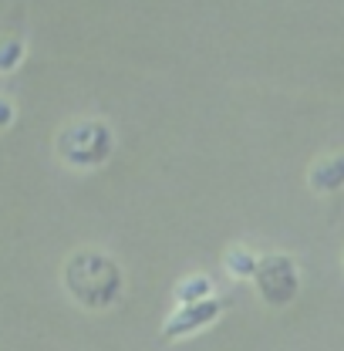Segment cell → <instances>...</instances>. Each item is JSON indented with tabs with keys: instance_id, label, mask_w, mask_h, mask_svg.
I'll return each instance as SVG.
<instances>
[{
	"instance_id": "277c9868",
	"label": "cell",
	"mask_w": 344,
	"mask_h": 351,
	"mask_svg": "<svg viewBox=\"0 0 344 351\" xmlns=\"http://www.w3.org/2000/svg\"><path fill=\"white\" fill-rule=\"evenodd\" d=\"M223 311L219 298H203V301H193V304H182L175 314L166 317L162 324V341H179V338H189L203 328H210Z\"/></svg>"
},
{
	"instance_id": "6da1fadb",
	"label": "cell",
	"mask_w": 344,
	"mask_h": 351,
	"mask_svg": "<svg viewBox=\"0 0 344 351\" xmlns=\"http://www.w3.org/2000/svg\"><path fill=\"white\" fill-rule=\"evenodd\" d=\"M61 284L68 291V298L85 311H108L119 304L122 287H125V274L115 257H108L105 250L82 247L75 254H68V261L61 267Z\"/></svg>"
},
{
	"instance_id": "30bf717a",
	"label": "cell",
	"mask_w": 344,
	"mask_h": 351,
	"mask_svg": "<svg viewBox=\"0 0 344 351\" xmlns=\"http://www.w3.org/2000/svg\"><path fill=\"white\" fill-rule=\"evenodd\" d=\"M341 263H344V257H341Z\"/></svg>"
},
{
	"instance_id": "ba28073f",
	"label": "cell",
	"mask_w": 344,
	"mask_h": 351,
	"mask_svg": "<svg viewBox=\"0 0 344 351\" xmlns=\"http://www.w3.org/2000/svg\"><path fill=\"white\" fill-rule=\"evenodd\" d=\"M24 41L17 34H3L0 38V75H10L21 61H24Z\"/></svg>"
},
{
	"instance_id": "7a4b0ae2",
	"label": "cell",
	"mask_w": 344,
	"mask_h": 351,
	"mask_svg": "<svg viewBox=\"0 0 344 351\" xmlns=\"http://www.w3.org/2000/svg\"><path fill=\"white\" fill-rule=\"evenodd\" d=\"M112 149H115V135L98 119L68 122L54 138L58 159L64 166H71V169H98V166H105Z\"/></svg>"
},
{
	"instance_id": "3957f363",
	"label": "cell",
	"mask_w": 344,
	"mask_h": 351,
	"mask_svg": "<svg viewBox=\"0 0 344 351\" xmlns=\"http://www.w3.org/2000/svg\"><path fill=\"white\" fill-rule=\"evenodd\" d=\"M257 284L260 301L267 307H287L294 304L297 291H301V270L294 257L287 254H263L257 257V270L250 277Z\"/></svg>"
},
{
	"instance_id": "52a82bcc",
	"label": "cell",
	"mask_w": 344,
	"mask_h": 351,
	"mask_svg": "<svg viewBox=\"0 0 344 351\" xmlns=\"http://www.w3.org/2000/svg\"><path fill=\"white\" fill-rule=\"evenodd\" d=\"M223 263H226V270L233 274V277H254V270H257V254H250L247 247H230L226 254H223Z\"/></svg>"
},
{
	"instance_id": "8992f818",
	"label": "cell",
	"mask_w": 344,
	"mask_h": 351,
	"mask_svg": "<svg viewBox=\"0 0 344 351\" xmlns=\"http://www.w3.org/2000/svg\"><path fill=\"white\" fill-rule=\"evenodd\" d=\"M175 298H179V304H193V301L213 298V280L203 277V274H193V277L175 284Z\"/></svg>"
},
{
	"instance_id": "5b68a950",
	"label": "cell",
	"mask_w": 344,
	"mask_h": 351,
	"mask_svg": "<svg viewBox=\"0 0 344 351\" xmlns=\"http://www.w3.org/2000/svg\"><path fill=\"white\" fill-rule=\"evenodd\" d=\"M307 186L317 196H334L344 189V152H328L310 162L307 169Z\"/></svg>"
},
{
	"instance_id": "9c48e42d",
	"label": "cell",
	"mask_w": 344,
	"mask_h": 351,
	"mask_svg": "<svg viewBox=\"0 0 344 351\" xmlns=\"http://www.w3.org/2000/svg\"><path fill=\"white\" fill-rule=\"evenodd\" d=\"M14 115H17V112H14V101H10L7 95H0V129H7V125L14 122Z\"/></svg>"
}]
</instances>
